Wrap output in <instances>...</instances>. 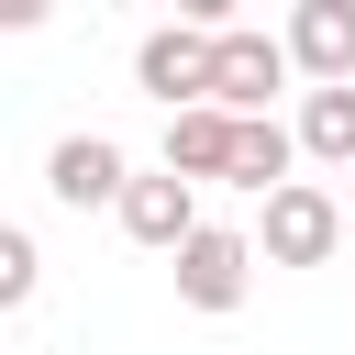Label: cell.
Wrapping results in <instances>:
<instances>
[{
	"label": "cell",
	"mask_w": 355,
	"mask_h": 355,
	"mask_svg": "<svg viewBox=\"0 0 355 355\" xmlns=\"http://www.w3.org/2000/svg\"><path fill=\"white\" fill-rule=\"evenodd\" d=\"M233 144H244L233 111H211V100H200V111H166V166H178L189 189H200V178H233Z\"/></svg>",
	"instance_id": "ba28073f"
},
{
	"label": "cell",
	"mask_w": 355,
	"mask_h": 355,
	"mask_svg": "<svg viewBox=\"0 0 355 355\" xmlns=\"http://www.w3.org/2000/svg\"><path fill=\"white\" fill-rule=\"evenodd\" d=\"M288 155H300V133L266 111V122H244V144H233V189H255V200H277L288 189Z\"/></svg>",
	"instance_id": "9c48e42d"
},
{
	"label": "cell",
	"mask_w": 355,
	"mask_h": 355,
	"mask_svg": "<svg viewBox=\"0 0 355 355\" xmlns=\"http://www.w3.org/2000/svg\"><path fill=\"white\" fill-rule=\"evenodd\" d=\"M33 277H44V255H33V233L11 222V233H0V300L22 311V300H33Z\"/></svg>",
	"instance_id": "8fae6325"
},
{
	"label": "cell",
	"mask_w": 355,
	"mask_h": 355,
	"mask_svg": "<svg viewBox=\"0 0 355 355\" xmlns=\"http://www.w3.org/2000/svg\"><path fill=\"white\" fill-rule=\"evenodd\" d=\"M333 244H344V211H333V189L288 178V189L266 200V233H255V255H266V266H322Z\"/></svg>",
	"instance_id": "3957f363"
},
{
	"label": "cell",
	"mask_w": 355,
	"mask_h": 355,
	"mask_svg": "<svg viewBox=\"0 0 355 355\" xmlns=\"http://www.w3.org/2000/svg\"><path fill=\"white\" fill-rule=\"evenodd\" d=\"M44 189H55L67 211H100V200L122 211V189H133V166H122V144H111V133H67V144L44 155Z\"/></svg>",
	"instance_id": "8992f818"
},
{
	"label": "cell",
	"mask_w": 355,
	"mask_h": 355,
	"mask_svg": "<svg viewBox=\"0 0 355 355\" xmlns=\"http://www.w3.org/2000/svg\"><path fill=\"white\" fill-rule=\"evenodd\" d=\"M288 67L311 89H355V0H300L288 11Z\"/></svg>",
	"instance_id": "5b68a950"
},
{
	"label": "cell",
	"mask_w": 355,
	"mask_h": 355,
	"mask_svg": "<svg viewBox=\"0 0 355 355\" xmlns=\"http://www.w3.org/2000/svg\"><path fill=\"white\" fill-rule=\"evenodd\" d=\"M300 155L355 166V89H311V100H300Z\"/></svg>",
	"instance_id": "30bf717a"
},
{
	"label": "cell",
	"mask_w": 355,
	"mask_h": 355,
	"mask_svg": "<svg viewBox=\"0 0 355 355\" xmlns=\"http://www.w3.org/2000/svg\"><path fill=\"white\" fill-rule=\"evenodd\" d=\"M244 288H255V244L222 233V222H200V233L178 244V300H189V311H244Z\"/></svg>",
	"instance_id": "277c9868"
},
{
	"label": "cell",
	"mask_w": 355,
	"mask_h": 355,
	"mask_svg": "<svg viewBox=\"0 0 355 355\" xmlns=\"http://www.w3.org/2000/svg\"><path fill=\"white\" fill-rule=\"evenodd\" d=\"M288 89V33H222V67H211V111H233V122H266V100Z\"/></svg>",
	"instance_id": "7a4b0ae2"
},
{
	"label": "cell",
	"mask_w": 355,
	"mask_h": 355,
	"mask_svg": "<svg viewBox=\"0 0 355 355\" xmlns=\"http://www.w3.org/2000/svg\"><path fill=\"white\" fill-rule=\"evenodd\" d=\"M211 67H222V33H200V22H166V33L133 44L144 100H166V111H200V100H211Z\"/></svg>",
	"instance_id": "6da1fadb"
},
{
	"label": "cell",
	"mask_w": 355,
	"mask_h": 355,
	"mask_svg": "<svg viewBox=\"0 0 355 355\" xmlns=\"http://www.w3.org/2000/svg\"><path fill=\"white\" fill-rule=\"evenodd\" d=\"M122 233H133V244H155V255H178V244L200 233V189H189L178 166L133 178V189H122Z\"/></svg>",
	"instance_id": "52a82bcc"
}]
</instances>
